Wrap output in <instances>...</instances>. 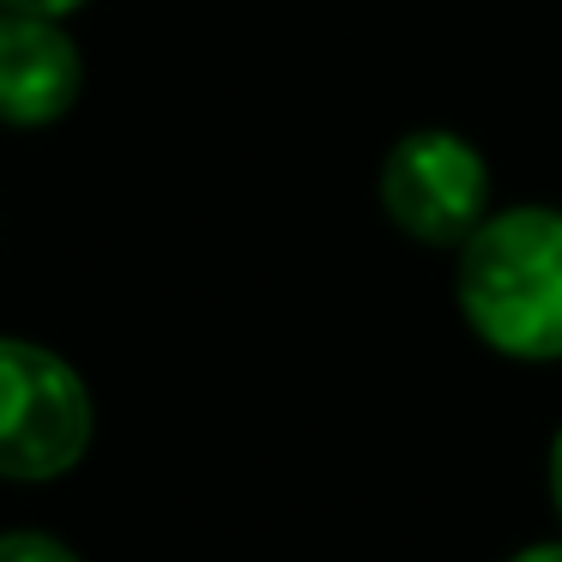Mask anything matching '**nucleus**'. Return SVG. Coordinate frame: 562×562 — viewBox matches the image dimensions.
Returning a JSON list of instances; mask_svg holds the SVG:
<instances>
[{
    "label": "nucleus",
    "mask_w": 562,
    "mask_h": 562,
    "mask_svg": "<svg viewBox=\"0 0 562 562\" xmlns=\"http://www.w3.org/2000/svg\"><path fill=\"white\" fill-rule=\"evenodd\" d=\"M460 315L496 357L557 363L562 357V212L508 206L490 212L460 243L453 272Z\"/></svg>",
    "instance_id": "f257e3e1"
},
{
    "label": "nucleus",
    "mask_w": 562,
    "mask_h": 562,
    "mask_svg": "<svg viewBox=\"0 0 562 562\" xmlns=\"http://www.w3.org/2000/svg\"><path fill=\"white\" fill-rule=\"evenodd\" d=\"M91 393L67 357L31 339H0V477L49 484L91 448Z\"/></svg>",
    "instance_id": "f03ea898"
},
{
    "label": "nucleus",
    "mask_w": 562,
    "mask_h": 562,
    "mask_svg": "<svg viewBox=\"0 0 562 562\" xmlns=\"http://www.w3.org/2000/svg\"><path fill=\"white\" fill-rule=\"evenodd\" d=\"M381 212L424 248H460L490 218V164L453 127H412L381 158Z\"/></svg>",
    "instance_id": "7ed1b4c3"
},
{
    "label": "nucleus",
    "mask_w": 562,
    "mask_h": 562,
    "mask_svg": "<svg viewBox=\"0 0 562 562\" xmlns=\"http://www.w3.org/2000/svg\"><path fill=\"white\" fill-rule=\"evenodd\" d=\"M86 91V55L61 19L0 7V127H55Z\"/></svg>",
    "instance_id": "20e7f679"
},
{
    "label": "nucleus",
    "mask_w": 562,
    "mask_h": 562,
    "mask_svg": "<svg viewBox=\"0 0 562 562\" xmlns=\"http://www.w3.org/2000/svg\"><path fill=\"white\" fill-rule=\"evenodd\" d=\"M0 562H79V557L49 532H0Z\"/></svg>",
    "instance_id": "39448f33"
},
{
    "label": "nucleus",
    "mask_w": 562,
    "mask_h": 562,
    "mask_svg": "<svg viewBox=\"0 0 562 562\" xmlns=\"http://www.w3.org/2000/svg\"><path fill=\"white\" fill-rule=\"evenodd\" d=\"M7 13H31V19H67V13H79L86 0H0Z\"/></svg>",
    "instance_id": "423d86ee"
},
{
    "label": "nucleus",
    "mask_w": 562,
    "mask_h": 562,
    "mask_svg": "<svg viewBox=\"0 0 562 562\" xmlns=\"http://www.w3.org/2000/svg\"><path fill=\"white\" fill-rule=\"evenodd\" d=\"M508 562H562V538H538V544H520Z\"/></svg>",
    "instance_id": "0eeeda50"
},
{
    "label": "nucleus",
    "mask_w": 562,
    "mask_h": 562,
    "mask_svg": "<svg viewBox=\"0 0 562 562\" xmlns=\"http://www.w3.org/2000/svg\"><path fill=\"white\" fill-rule=\"evenodd\" d=\"M550 502H557V520H562V429L550 441Z\"/></svg>",
    "instance_id": "6e6552de"
}]
</instances>
